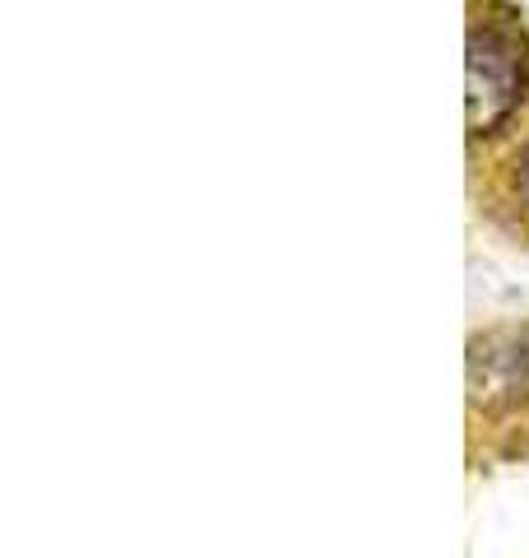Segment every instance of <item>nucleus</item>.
<instances>
[{"label": "nucleus", "instance_id": "f257e3e1", "mask_svg": "<svg viewBox=\"0 0 529 558\" xmlns=\"http://www.w3.org/2000/svg\"><path fill=\"white\" fill-rule=\"evenodd\" d=\"M520 102V61L516 47L502 38L473 33L469 47V126L492 131Z\"/></svg>", "mask_w": 529, "mask_h": 558}, {"label": "nucleus", "instance_id": "f03ea898", "mask_svg": "<svg viewBox=\"0 0 529 558\" xmlns=\"http://www.w3.org/2000/svg\"><path fill=\"white\" fill-rule=\"evenodd\" d=\"M469 387H473V400H483V405L516 400L529 387V354L520 349V340L492 336V340L473 344V354H469Z\"/></svg>", "mask_w": 529, "mask_h": 558}]
</instances>
